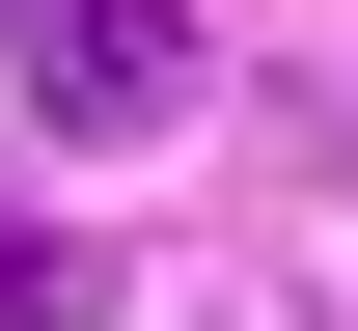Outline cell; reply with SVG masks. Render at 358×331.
<instances>
[{"instance_id": "6da1fadb", "label": "cell", "mask_w": 358, "mask_h": 331, "mask_svg": "<svg viewBox=\"0 0 358 331\" xmlns=\"http://www.w3.org/2000/svg\"><path fill=\"white\" fill-rule=\"evenodd\" d=\"M28 111H55V139H166V111H193V28H166V0H28Z\"/></svg>"}, {"instance_id": "7a4b0ae2", "label": "cell", "mask_w": 358, "mask_h": 331, "mask_svg": "<svg viewBox=\"0 0 358 331\" xmlns=\"http://www.w3.org/2000/svg\"><path fill=\"white\" fill-rule=\"evenodd\" d=\"M0 331H110V248H55L28 193H0Z\"/></svg>"}]
</instances>
